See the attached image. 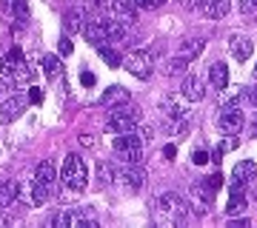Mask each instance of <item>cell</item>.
Wrapping results in <instances>:
<instances>
[{
  "mask_svg": "<svg viewBox=\"0 0 257 228\" xmlns=\"http://www.w3.org/2000/svg\"><path fill=\"white\" fill-rule=\"evenodd\" d=\"M0 77L15 83V86H20V83H26L29 77H32V66L23 60V49H20V46L9 49L6 57L0 60Z\"/></svg>",
  "mask_w": 257,
  "mask_h": 228,
  "instance_id": "1",
  "label": "cell"
},
{
  "mask_svg": "<svg viewBox=\"0 0 257 228\" xmlns=\"http://www.w3.org/2000/svg\"><path fill=\"white\" fill-rule=\"evenodd\" d=\"M60 182L69 191H83L89 185V165L83 163V157H77V154L66 157L63 168H60Z\"/></svg>",
  "mask_w": 257,
  "mask_h": 228,
  "instance_id": "2",
  "label": "cell"
},
{
  "mask_svg": "<svg viewBox=\"0 0 257 228\" xmlns=\"http://www.w3.org/2000/svg\"><path fill=\"white\" fill-rule=\"evenodd\" d=\"M138 123H140V109H138V106H128V100L126 103H117V106H111L109 117H106V128H109L111 134L132 131Z\"/></svg>",
  "mask_w": 257,
  "mask_h": 228,
  "instance_id": "3",
  "label": "cell"
},
{
  "mask_svg": "<svg viewBox=\"0 0 257 228\" xmlns=\"http://www.w3.org/2000/svg\"><path fill=\"white\" fill-rule=\"evenodd\" d=\"M55 228H97L100 219L94 217V211L89 208H69V211H57L52 217Z\"/></svg>",
  "mask_w": 257,
  "mask_h": 228,
  "instance_id": "4",
  "label": "cell"
},
{
  "mask_svg": "<svg viewBox=\"0 0 257 228\" xmlns=\"http://www.w3.org/2000/svg\"><path fill=\"white\" fill-rule=\"evenodd\" d=\"M114 151L120 154V160H126V163H132V165L143 163V140H140V134L135 128L114 137Z\"/></svg>",
  "mask_w": 257,
  "mask_h": 228,
  "instance_id": "5",
  "label": "cell"
},
{
  "mask_svg": "<svg viewBox=\"0 0 257 228\" xmlns=\"http://www.w3.org/2000/svg\"><path fill=\"white\" fill-rule=\"evenodd\" d=\"M157 214H160L163 222H183L186 214H189V205L177 191H166L157 200Z\"/></svg>",
  "mask_w": 257,
  "mask_h": 228,
  "instance_id": "6",
  "label": "cell"
},
{
  "mask_svg": "<svg viewBox=\"0 0 257 228\" xmlns=\"http://www.w3.org/2000/svg\"><path fill=\"white\" fill-rule=\"evenodd\" d=\"M123 69L128 74H135L138 80H149L152 72H155V55L149 49H138V52H128L123 57Z\"/></svg>",
  "mask_w": 257,
  "mask_h": 228,
  "instance_id": "7",
  "label": "cell"
},
{
  "mask_svg": "<svg viewBox=\"0 0 257 228\" xmlns=\"http://www.w3.org/2000/svg\"><path fill=\"white\" fill-rule=\"evenodd\" d=\"M243 106L237 103V97H231L229 103H223L220 106V114H217V126H220L223 134H237L240 128H243Z\"/></svg>",
  "mask_w": 257,
  "mask_h": 228,
  "instance_id": "8",
  "label": "cell"
},
{
  "mask_svg": "<svg viewBox=\"0 0 257 228\" xmlns=\"http://www.w3.org/2000/svg\"><path fill=\"white\" fill-rule=\"evenodd\" d=\"M32 182L55 194V182H57V165H55V160H49V157H46V160H40V163H37V168H35Z\"/></svg>",
  "mask_w": 257,
  "mask_h": 228,
  "instance_id": "9",
  "label": "cell"
},
{
  "mask_svg": "<svg viewBox=\"0 0 257 228\" xmlns=\"http://www.w3.org/2000/svg\"><path fill=\"white\" fill-rule=\"evenodd\" d=\"M189 208L197 214V217H203V214H209V202H211V191H209V185L206 182H194L192 188H189Z\"/></svg>",
  "mask_w": 257,
  "mask_h": 228,
  "instance_id": "10",
  "label": "cell"
},
{
  "mask_svg": "<svg viewBox=\"0 0 257 228\" xmlns=\"http://www.w3.org/2000/svg\"><path fill=\"white\" fill-rule=\"evenodd\" d=\"M26 97L23 94H12V97H6V100L0 103V123H15V120L26 111Z\"/></svg>",
  "mask_w": 257,
  "mask_h": 228,
  "instance_id": "11",
  "label": "cell"
},
{
  "mask_svg": "<svg viewBox=\"0 0 257 228\" xmlns=\"http://www.w3.org/2000/svg\"><path fill=\"white\" fill-rule=\"evenodd\" d=\"M117 180H123V188H126V191L138 194V191H143V185H146V174H143V168H140V165L128 163L126 168L117 174Z\"/></svg>",
  "mask_w": 257,
  "mask_h": 228,
  "instance_id": "12",
  "label": "cell"
},
{
  "mask_svg": "<svg viewBox=\"0 0 257 228\" xmlns=\"http://www.w3.org/2000/svg\"><path fill=\"white\" fill-rule=\"evenodd\" d=\"M246 205H248L246 182H231V197H229V202H226V217H237V214H243Z\"/></svg>",
  "mask_w": 257,
  "mask_h": 228,
  "instance_id": "13",
  "label": "cell"
},
{
  "mask_svg": "<svg viewBox=\"0 0 257 228\" xmlns=\"http://www.w3.org/2000/svg\"><path fill=\"white\" fill-rule=\"evenodd\" d=\"M138 3L135 0H111V15L117 20H123L126 26H135L138 23Z\"/></svg>",
  "mask_w": 257,
  "mask_h": 228,
  "instance_id": "14",
  "label": "cell"
},
{
  "mask_svg": "<svg viewBox=\"0 0 257 228\" xmlns=\"http://www.w3.org/2000/svg\"><path fill=\"white\" fill-rule=\"evenodd\" d=\"M180 91H183V97L189 103H200L206 97V83H203L200 74H189L183 80V86H180Z\"/></svg>",
  "mask_w": 257,
  "mask_h": 228,
  "instance_id": "15",
  "label": "cell"
},
{
  "mask_svg": "<svg viewBox=\"0 0 257 228\" xmlns=\"http://www.w3.org/2000/svg\"><path fill=\"white\" fill-rule=\"evenodd\" d=\"M231 55H234V60L246 63L248 57L254 55V40L248 35H231Z\"/></svg>",
  "mask_w": 257,
  "mask_h": 228,
  "instance_id": "16",
  "label": "cell"
},
{
  "mask_svg": "<svg viewBox=\"0 0 257 228\" xmlns=\"http://www.w3.org/2000/svg\"><path fill=\"white\" fill-rule=\"evenodd\" d=\"M83 37L94 46H103L109 43V37H106V29H103V18H92L83 23Z\"/></svg>",
  "mask_w": 257,
  "mask_h": 228,
  "instance_id": "17",
  "label": "cell"
},
{
  "mask_svg": "<svg viewBox=\"0 0 257 228\" xmlns=\"http://www.w3.org/2000/svg\"><path fill=\"white\" fill-rule=\"evenodd\" d=\"M20 182L18 180H6L3 185H0V211H9L15 208V202L20 200Z\"/></svg>",
  "mask_w": 257,
  "mask_h": 228,
  "instance_id": "18",
  "label": "cell"
},
{
  "mask_svg": "<svg viewBox=\"0 0 257 228\" xmlns=\"http://www.w3.org/2000/svg\"><path fill=\"white\" fill-rule=\"evenodd\" d=\"M203 49H206V40L203 37H186L183 43H180V49H177V55L183 57V60H189V63H194L203 55Z\"/></svg>",
  "mask_w": 257,
  "mask_h": 228,
  "instance_id": "19",
  "label": "cell"
},
{
  "mask_svg": "<svg viewBox=\"0 0 257 228\" xmlns=\"http://www.w3.org/2000/svg\"><path fill=\"white\" fill-rule=\"evenodd\" d=\"M209 80H211V89L226 91V89H229V66L223 63V60L211 63V69H209Z\"/></svg>",
  "mask_w": 257,
  "mask_h": 228,
  "instance_id": "20",
  "label": "cell"
},
{
  "mask_svg": "<svg viewBox=\"0 0 257 228\" xmlns=\"http://www.w3.org/2000/svg\"><path fill=\"white\" fill-rule=\"evenodd\" d=\"M231 9V0H203V15L209 20H223Z\"/></svg>",
  "mask_w": 257,
  "mask_h": 228,
  "instance_id": "21",
  "label": "cell"
},
{
  "mask_svg": "<svg viewBox=\"0 0 257 228\" xmlns=\"http://www.w3.org/2000/svg\"><path fill=\"white\" fill-rule=\"evenodd\" d=\"M128 97H132V91H128V89H123V86H109V89L100 94V100H97V103L111 109V106H117V103H126Z\"/></svg>",
  "mask_w": 257,
  "mask_h": 228,
  "instance_id": "22",
  "label": "cell"
},
{
  "mask_svg": "<svg viewBox=\"0 0 257 228\" xmlns=\"http://www.w3.org/2000/svg\"><path fill=\"white\" fill-rule=\"evenodd\" d=\"M163 114H166V120H172V123H183V120L189 117L186 106L180 100H175V97H166L163 100Z\"/></svg>",
  "mask_w": 257,
  "mask_h": 228,
  "instance_id": "23",
  "label": "cell"
},
{
  "mask_svg": "<svg viewBox=\"0 0 257 228\" xmlns=\"http://www.w3.org/2000/svg\"><path fill=\"white\" fill-rule=\"evenodd\" d=\"M103 29H106V37H109V43H117V40H123L126 37V23L117 18H106L103 15Z\"/></svg>",
  "mask_w": 257,
  "mask_h": 228,
  "instance_id": "24",
  "label": "cell"
},
{
  "mask_svg": "<svg viewBox=\"0 0 257 228\" xmlns=\"http://www.w3.org/2000/svg\"><path fill=\"white\" fill-rule=\"evenodd\" d=\"M3 9H6V15H9L12 20H20V23L29 20V3L26 0H3Z\"/></svg>",
  "mask_w": 257,
  "mask_h": 228,
  "instance_id": "25",
  "label": "cell"
},
{
  "mask_svg": "<svg viewBox=\"0 0 257 228\" xmlns=\"http://www.w3.org/2000/svg\"><path fill=\"white\" fill-rule=\"evenodd\" d=\"M83 23H86V15H83L80 9L66 12V18H63V29H66V35H77V32H83Z\"/></svg>",
  "mask_w": 257,
  "mask_h": 228,
  "instance_id": "26",
  "label": "cell"
},
{
  "mask_svg": "<svg viewBox=\"0 0 257 228\" xmlns=\"http://www.w3.org/2000/svg\"><path fill=\"white\" fill-rule=\"evenodd\" d=\"M254 174H257V165L251 163V160H240V163L234 165V177H231V180L234 182H248V180H254Z\"/></svg>",
  "mask_w": 257,
  "mask_h": 228,
  "instance_id": "27",
  "label": "cell"
},
{
  "mask_svg": "<svg viewBox=\"0 0 257 228\" xmlns=\"http://www.w3.org/2000/svg\"><path fill=\"white\" fill-rule=\"evenodd\" d=\"M43 72H46L49 80H57V77H60V72H63V66H60V57L43 55Z\"/></svg>",
  "mask_w": 257,
  "mask_h": 228,
  "instance_id": "28",
  "label": "cell"
},
{
  "mask_svg": "<svg viewBox=\"0 0 257 228\" xmlns=\"http://www.w3.org/2000/svg\"><path fill=\"white\" fill-rule=\"evenodd\" d=\"M97 55H100L103 60L111 66V69H120V66H123V57H120L111 46H97Z\"/></svg>",
  "mask_w": 257,
  "mask_h": 228,
  "instance_id": "29",
  "label": "cell"
},
{
  "mask_svg": "<svg viewBox=\"0 0 257 228\" xmlns=\"http://www.w3.org/2000/svg\"><path fill=\"white\" fill-rule=\"evenodd\" d=\"M240 106H248V109H257V86H246V89L237 94Z\"/></svg>",
  "mask_w": 257,
  "mask_h": 228,
  "instance_id": "30",
  "label": "cell"
},
{
  "mask_svg": "<svg viewBox=\"0 0 257 228\" xmlns=\"http://www.w3.org/2000/svg\"><path fill=\"white\" fill-rule=\"evenodd\" d=\"M97 180H100V188H109L114 182V168L109 163H97Z\"/></svg>",
  "mask_w": 257,
  "mask_h": 228,
  "instance_id": "31",
  "label": "cell"
},
{
  "mask_svg": "<svg viewBox=\"0 0 257 228\" xmlns=\"http://www.w3.org/2000/svg\"><path fill=\"white\" fill-rule=\"evenodd\" d=\"M189 66H192L189 60H183L180 55H175V57H169V60H166V74H180V72H186Z\"/></svg>",
  "mask_w": 257,
  "mask_h": 228,
  "instance_id": "32",
  "label": "cell"
},
{
  "mask_svg": "<svg viewBox=\"0 0 257 228\" xmlns=\"http://www.w3.org/2000/svg\"><path fill=\"white\" fill-rule=\"evenodd\" d=\"M57 49H60V57H69L74 52V46H72V40H69V35H63L60 37V43H57Z\"/></svg>",
  "mask_w": 257,
  "mask_h": 228,
  "instance_id": "33",
  "label": "cell"
},
{
  "mask_svg": "<svg viewBox=\"0 0 257 228\" xmlns=\"http://www.w3.org/2000/svg\"><path fill=\"white\" fill-rule=\"evenodd\" d=\"M138 3V9H146V12H152V9H160V6H166V0H135Z\"/></svg>",
  "mask_w": 257,
  "mask_h": 228,
  "instance_id": "34",
  "label": "cell"
},
{
  "mask_svg": "<svg viewBox=\"0 0 257 228\" xmlns=\"http://www.w3.org/2000/svg\"><path fill=\"white\" fill-rule=\"evenodd\" d=\"M209 160H211L209 151H203V148H194V154H192V163H194V165H206Z\"/></svg>",
  "mask_w": 257,
  "mask_h": 228,
  "instance_id": "35",
  "label": "cell"
},
{
  "mask_svg": "<svg viewBox=\"0 0 257 228\" xmlns=\"http://www.w3.org/2000/svg\"><path fill=\"white\" fill-rule=\"evenodd\" d=\"M203 182L209 185V191H217V188L223 185V174H211V177H206Z\"/></svg>",
  "mask_w": 257,
  "mask_h": 228,
  "instance_id": "36",
  "label": "cell"
},
{
  "mask_svg": "<svg viewBox=\"0 0 257 228\" xmlns=\"http://www.w3.org/2000/svg\"><path fill=\"white\" fill-rule=\"evenodd\" d=\"M89 6L103 15V12H111V0H89Z\"/></svg>",
  "mask_w": 257,
  "mask_h": 228,
  "instance_id": "37",
  "label": "cell"
},
{
  "mask_svg": "<svg viewBox=\"0 0 257 228\" xmlns=\"http://www.w3.org/2000/svg\"><path fill=\"white\" fill-rule=\"evenodd\" d=\"M29 103H37V106L43 103V91L37 89V86H32V89H29Z\"/></svg>",
  "mask_w": 257,
  "mask_h": 228,
  "instance_id": "38",
  "label": "cell"
},
{
  "mask_svg": "<svg viewBox=\"0 0 257 228\" xmlns=\"http://www.w3.org/2000/svg\"><path fill=\"white\" fill-rule=\"evenodd\" d=\"M140 140H143V143H152V140H155V128L143 126V128H140Z\"/></svg>",
  "mask_w": 257,
  "mask_h": 228,
  "instance_id": "39",
  "label": "cell"
},
{
  "mask_svg": "<svg viewBox=\"0 0 257 228\" xmlns=\"http://www.w3.org/2000/svg\"><path fill=\"white\" fill-rule=\"evenodd\" d=\"M80 83H83V86H94V83H97V77H94L92 72H80Z\"/></svg>",
  "mask_w": 257,
  "mask_h": 228,
  "instance_id": "40",
  "label": "cell"
},
{
  "mask_svg": "<svg viewBox=\"0 0 257 228\" xmlns=\"http://www.w3.org/2000/svg\"><path fill=\"white\" fill-rule=\"evenodd\" d=\"M180 3H183V9H189V12L203 9V0H180Z\"/></svg>",
  "mask_w": 257,
  "mask_h": 228,
  "instance_id": "41",
  "label": "cell"
},
{
  "mask_svg": "<svg viewBox=\"0 0 257 228\" xmlns=\"http://www.w3.org/2000/svg\"><path fill=\"white\" fill-rule=\"evenodd\" d=\"M246 137H257V111H254V117L248 120V128H246Z\"/></svg>",
  "mask_w": 257,
  "mask_h": 228,
  "instance_id": "42",
  "label": "cell"
},
{
  "mask_svg": "<svg viewBox=\"0 0 257 228\" xmlns=\"http://www.w3.org/2000/svg\"><path fill=\"white\" fill-rule=\"evenodd\" d=\"M163 157H166V160H175V157H177V146H172V143H169V146L163 148Z\"/></svg>",
  "mask_w": 257,
  "mask_h": 228,
  "instance_id": "43",
  "label": "cell"
},
{
  "mask_svg": "<svg viewBox=\"0 0 257 228\" xmlns=\"http://www.w3.org/2000/svg\"><path fill=\"white\" fill-rule=\"evenodd\" d=\"M80 146H94V137H89V134H80Z\"/></svg>",
  "mask_w": 257,
  "mask_h": 228,
  "instance_id": "44",
  "label": "cell"
},
{
  "mask_svg": "<svg viewBox=\"0 0 257 228\" xmlns=\"http://www.w3.org/2000/svg\"><path fill=\"white\" fill-rule=\"evenodd\" d=\"M3 91H6V83H3V77H0V97H3Z\"/></svg>",
  "mask_w": 257,
  "mask_h": 228,
  "instance_id": "45",
  "label": "cell"
},
{
  "mask_svg": "<svg viewBox=\"0 0 257 228\" xmlns=\"http://www.w3.org/2000/svg\"><path fill=\"white\" fill-rule=\"evenodd\" d=\"M251 6H254V12H257V0H251Z\"/></svg>",
  "mask_w": 257,
  "mask_h": 228,
  "instance_id": "46",
  "label": "cell"
},
{
  "mask_svg": "<svg viewBox=\"0 0 257 228\" xmlns=\"http://www.w3.org/2000/svg\"><path fill=\"white\" fill-rule=\"evenodd\" d=\"M254 77H257V66H254Z\"/></svg>",
  "mask_w": 257,
  "mask_h": 228,
  "instance_id": "47",
  "label": "cell"
}]
</instances>
